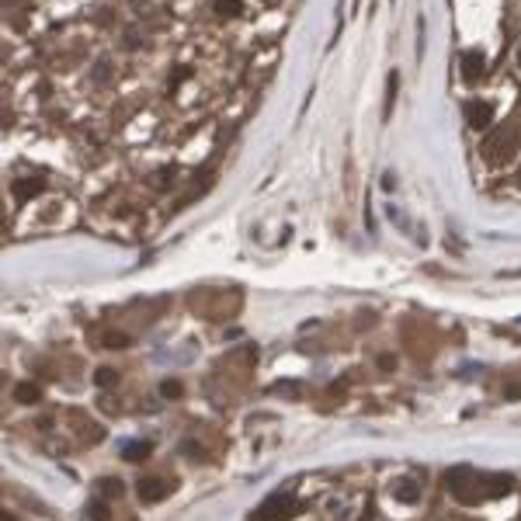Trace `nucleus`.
<instances>
[{"label": "nucleus", "instance_id": "obj_16", "mask_svg": "<svg viewBox=\"0 0 521 521\" xmlns=\"http://www.w3.org/2000/svg\"><path fill=\"white\" fill-rule=\"evenodd\" d=\"M163 396H181V383H163Z\"/></svg>", "mask_w": 521, "mask_h": 521}, {"label": "nucleus", "instance_id": "obj_15", "mask_svg": "<svg viewBox=\"0 0 521 521\" xmlns=\"http://www.w3.org/2000/svg\"><path fill=\"white\" fill-rule=\"evenodd\" d=\"M118 375H115V368H98V383L101 386H108V383H115Z\"/></svg>", "mask_w": 521, "mask_h": 521}, {"label": "nucleus", "instance_id": "obj_12", "mask_svg": "<svg viewBox=\"0 0 521 521\" xmlns=\"http://www.w3.org/2000/svg\"><path fill=\"white\" fill-rule=\"evenodd\" d=\"M216 11L223 18H233V14H240V0H216Z\"/></svg>", "mask_w": 521, "mask_h": 521}, {"label": "nucleus", "instance_id": "obj_17", "mask_svg": "<svg viewBox=\"0 0 521 521\" xmlns=\"http://www.w3.org/2000/svg\"><path fill=\"white\" fill-rule=\"evenodd\" d=\"M91 518H94V521H104V504H94V507H91Z\"/></svg>", "mask_w": 521, "mask_h": 521}, {"label": "nucleus", "instance_id": "obj_10", "mask_svg": "<svg viewBox=\"0 0 521 521\" xmlns=\"http://www.w3.org/2000/svg\"><path fill=\"white\" fill-rule=\"evenodd\" d=\"M122 452H126V459H129V462H139V459H146V455L153 452V445H150V442H132V445H126Z\"/></svg>", "mask_w": 521, "mask_h": 521}, {"label": "nucleus", "instance_id": "obj_2", "mask_svg": "<svg viewBox=\"0 0 521 521\" xmlns=\"http://www.w3.org/2000/svg\"><path fill=\"white\" fill-rule=\"evenodd\" d=\"M515 150H518V129H515V126H500V129H494L487 139H483V156H487L490 163L511 160Z\"/></svg>", "mask_w": 521, "mask_h": 521}, {"label": "nucleus", "instance_id": "obj_18", "mask_svg": "<svg viewBox=\"0 0 521 521\" xmlns=\"http://www.w3.org/2000/svg\"><path fill=\"white\" fill-rule=\"evenodd\" d=\"M515 181H518V188H521V167H518V174H515Z\"/></svg>", "mask_w": 521, "mask_h": 521}, {"label": "nucleus", "instance_id": "obj_3", "mask_svg": "<svg viewBox=\"0 0 521 521\" xmlns=\"http://www.w3.org/2000/svg\"><path fill=\"white\" fill-rule=\"evenodd\" d=\"M299 511V500L292 494H271L268 500H260V507L254 511L258 521H288Z\"/></svg>", "mask_w": 521, "mask_h": 521}, {"label": "nucleus", "instance_id": "obj_8", "mask_svg": "<svg viewBox=\"0 0 521 521\" xmlns=\"http://www.w3.org/2000/svg\"><path fill=\"white\" fill-rule=\"evenodd\" d=\"M42 188H46L42 178H35V181H14V198H18V202H25V198H31V195H39Z\"/></svg>", "mask_w": 521, "mask_h": 521}, {"label": "nucleus", "instance_id": "obj_13", "mask_svg": "<svg viewBox=\"0 0 521 521\" xmlns=\"http://www.w3.org/2000/svg\"><path fill=\"white\" fill-rule=\"evenodd\" d=\"M126 344H129L126 334H108V338H104V348H126Z\"/></svg>", "mask_w": 521, "mask_h": 521}, {"label": "nucleus", "instance_id": "obj_9", "mask_svg": "<svg viewBox=\"0 0 521 521\" xmlns=\"http://www.w3.org/2000/svg\"><path fill=\"white\" fill-rule=\"evenodd\" d=\"M14 400H18V403H39L42 393H39V386H31V383H18V386H14Z\"/></svg>", "mask_w": 521, "mask_h": 521}, {"label": "nucleus", "instance_id": "obj_19", "mask_svg": "<svg viewBox=\"0 0 521 521\" xmlns=\"http://www.w3.org/2000/svg\"><path fill=\"white\" fill-rule=\"evenodd\" d=\"M518 66H521V49H518Z\"/></svg>", "mask_w": 521, "mask_h": 521}, {"label": "nucleus", "instance_id": "obj_6", "mask_svg": "<svg viewBox=\"0 0 521 521\" xmlns=\"http://www.w3.org/2000/svg\"><path fill=\"white\" fill-rule=\"evenodd\" d=\"M483 74H487V56H483L480 49L462 52V80H466V84H476Z\"/></svg>", "mask_w": 521, "mask_h": 521}, {"label": "nucleus", "instance_id": "obj_7", "mask_svg": "<svg viewBox=\"0 0 521 521\" xmlns=\"http://www.w3.org/2000/svg\"><path fill=\"white\" fill-rule=\"evenodd\" d=\"M393 497L403 500V504H414V500H420V483H414V480H400V483H393Z\"/></svg>", "mask_w": 521, "mask_h": 521}, {"label": "nucleus", "instance_id": "obj_4", "mask_svg": "<svg viewBox=\"0 0 521 521\" xmlns=\"http://www.w3.org/2000/svg\"><path fill=\"white\" fill-rule=\"evenodd\" d=\"M171 487L174 483H167L160 476H146V480H139V500L143 504H156V500H163V497L171 494Z\"/></svg>", "mask_w": 521, "mask_h": 521}, {"label": "nucleus", "instance_id": "obj_1", "mask_svg": "<svg viewBox=\"0 0 521 521\" xmlns=\"http://www.w3.org/2000/svg\"><path fill=\"white\" fill-rule=\"evenodd\" d=\"M448 490L455 500L462 504H480V500H490V497H504L511 494L515 480L511 476H500V472H476L469 466H455L448 476H445Z\"/></svg>", "mask_w": 521, "mask_h": 521}, {"label": "nucleus", "instance_id": "obj_5", "mask_svg": "<svg viewBox=\"0 0 521 521\" xmlns=\"http://www.w3.org/2000/svg\"><path fill=\"white\" fill-rule=\"evenodd\" d=\"M462 115H466V122L472 129H487L494 122V108L487 101H466L462 104Z\"/></svg>", "mask_w": 521, "mask_h": 521}, {"label": "nucleus", "instance_id": "obj_14", "mask_svg": "<svg viewBox=\"0 0 521 521\" xmlns=\"http://www.w3.org/2000/svg\"><path fill=\"white\" fill-rule=\"evenodd\" d=\"M104 494H108V497H122V483H118V480H104Z\"/></svg>", "mask_w": 521, "mask_h": 521}, {"label": "nucleus", "instance_id": "obj_11", "mask_svg": "<svg viewBox=\"0 0 521 521\" xmlns=\"http://www.w3.org/2000/svg\"><path fill=\"white\" fill-rule=\"evenodd\" d=\"M396 87H400V74L393 70L390 80H386V118H390V108H393V101H396Z\"/></svg>", "mask_w": 521, "mask_h": 521}]
</instances>
